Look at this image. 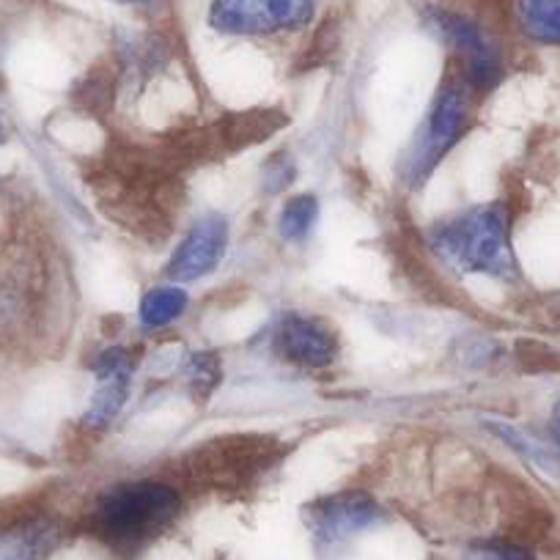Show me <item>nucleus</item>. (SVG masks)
Wrapping results in <instances>:
<instances>
[{
    "mask_svg": "<svg viewBox=\"0 0 560 560\" xmlns=\"http://www.w3.org/2000/svg\"><path fill=\"white\" fill-rule=\"evenodd\" d=\"M316 0H214L209 23L234 36H275L314 18Z\"/></svg>",
    "mask_w": 560,
    "mask_h": 560,
    "instance_id": "5",
    "label": "nucleus"
},
{
    "mask_svg": "<svg viewBox=\"0 0 560 560\" xmlns=\"http://www.w3.org/2000/svg\"><path fill=\"white\" fill-rule=\"evenodd\" d=\"M0 143H7V127H3V121H0Z\"/></svg>",
    "mask_w": 560,
    "mask_h": 560,
    "instance_id": "15",
    "label": "nucleus"
},
{
    "mask_svg": "<svg viewBox=\"0 0 560 560\" xmlns=\"http://www.w3.org/2000/svg\"><path fill=\"white\" fill-rule=\"evenodd\" d=\"M434 250L465 272L489 275L498 280H516L511 214L500 203H487L456 218L443 220L432 231Z\"/></svg>",
    "mask_w": 560,
    "mask_h": 560,
    "instance_id": "2",
    "label": "nucleus"
},
{
    "mask_svg": "<svg viewBox=\"0 0 560 560\" xmlns=\"http://www.w3.org/2000/svg\"><path fill=\"white\" fill-rule=\"evenodd\" d=\"M516 23L541 45H560V0H516Z\"/></svg>",
    "mask_w": 560,
    "mask_h": 560,
    "instance_id": "11",
    "label": "nucleus"
},
{
    "mask_svg": "<svg viewBox=\"0 0 560 560\" xmlns=\"http://www.w3.org/2000/svg\"><path fill=\"white\" fill-rule=\"evenodd\" d=\"M96 371V393L89 409L91 427H107L118 412H121L124 401L129 396V380H132V358L127 352H110L102 354L94 365Z\"/></svg>",
    "mask_w": 560,
    "mask_h": 560,
    "instance_id": "9",
    "label": "nucleus"
},
{
    "mask_svg": "<svg viewBox=\"0 0 560 560\" xmlns=\"http://www.w3.org/2000/svg\"><path fill=\"white\" fill-rule=\"evenodd\" d=\"M187 308V294L179 287H160L143 298L140 303V322L149 327V330H158V327L171 325V322L179 319Z\"/></svg>",
    "mask_w": 560,
    "mask_h": 560,
    "instance_id": "12",
    "label": "nucleus"
},
{
    "mask_svg": "<svg viewBox=\"0 0 560 560\" xmlns=\"http://www.w3.org/2000/svg\"><path fill=\"white\" fill-rule=\"evenodd\" d=\"M470 85L465 83L462 74L445 80L434 96L432 113L427 118V127L418 140V149L412 154L409 176L412 182H423L434 171V165L451 152L456 140L465 135L467 121H470Z\"/></svg>",
    "mask_w": 560,
    "mask_h": 560,
    "instance_id": "4",
    "label": "nucleus"
},
{
    "mask_svg": "<svg viewBox=\"0 0 560 560\" xmlns=\"http://www.w3.org/2000/svg\"><path fill=\"white\" fill-rule=\"evenodd\" d=\"M275 347L300 369H327L338 358V338L325 322L308 316H287L280 322Z\"/></svg>",
    "mask_w": 560,
    "mask_h": 560,
    "instance_id": "8",
    "label": "nucleus"
},
{
    "mask_svg": "<svg viewBox=\"0 0 560 560\" xmlns=\"http://www.w3.org/2000/svg\"><path fill=\"white\" fill-rule=\"evenodd\" d=\"M218 560H225V558H218Z\"/></svg>",
    "mask_w": 560,
    "mask_h": 560,
    "instance_id": "17",
    "label": "nucleus"
},
{
    "mask_svg": "<svg viewBox=\"0 0 560 560\" xmlns=\"http://www.w3.org/2000/svg\"><path fill=\"white\" fill-rule=\"evenodd\" d=\"M552 434H555V440H558V445H560V404L555 407V412H552Z\"/></svg>",
    "mask_w": 560,
    "mask_h": 560,
    "instance_id": "14",
    "label": "nucleus"
},
{
    "mask_svg": "<svg viewBox=\"0 0 560 560\" xmlns=\"http://www.w3.org/2000/svg\"><path fill=\"white\" fill-rule=\"evenodd\" d=\"M385 520V509L371 494L343 492L322 498L305 509V522L322 558H332L347 544Z\"/></svg>",
    "mask_w": 560,
    "mask_h": 560,
    "instance_id": "3",
    "label": "nucleus"
},
{
    "mask_svg": "<svg viewBox=\"0 0 560 560\" xmlns=\"http://www.w3.org/2000/svg\"><path fill=\"white\" fill-rule=\"evenodd\" d=\"M316 218H319V203L314 196H298L280 212V234L287 240L300 242L314 231Z\"/></svg>",
    "mask_w": 560,
    "mask_h": 560,
    "instance_id": "13",
    "label": "nucleus"
},
{
    "mask_svg": "<svg viewBox=\"0 0 560 560\" xmlns=\"http://www.w3.org/2000/svg\"><path fill=\"white\" fill-rule=\"evenodd\" d=\"M185 514L179 489L165 481H129L100 494L83 533L113 560H140Z\"/></svg>",
    "mask_w": 560,
    "mask_h": 560,
    "instance_id": "1",
    "label": "nucleus"
},
{
    "mask_svg": "<svg viewBox=\"0 0 560 560\" xmlns=\"http://www.w3.org/2000/svg\"><path fill=\"white\" fill-rule=\"evenodd\" d=\"M121 3H149V0H121Z\"/></svg>",
    "mask_w": 560,
    "mask_h": 560,
    "instance_id": "16",
    "label": "nucleus"
},
{
    "mask_svg": "<svg viewBox=\"0 0 560 560\" xmlns=\"http://www.w3.org/2000/svg\"><path fill=\"white\" fill-rule=\"evenodd\" d=\"M61 547V527L47 520H28L0 530V560H47Z\"/></svg>",
    "mask_w": 560,
    "mask_h": 560,
    "instance_id": "10",
    "label": "nucleus"
},
{
    "mask_svg": "<svg viewBox=\"0 0 560 560\" xmlns=\"http://www.w3.org/2000/svg\"><path fill=\"white\" fill-rule=\"evenodd\" d=\"M229 245V225L218 214L198 220L190 234L185 236L168 261V278L174 280H198L212 272L225 256Z\"/></svg>",
    "mask_w": 560,
    "mask_h": 560,
    "instance_id": "7",
    "label": "nucleus"
},
{
    "mask_svg": "<svg viewBox=\"0 0 560 560\" xmlns=\"http://www.w3.org/2000/svg\"><path fill=\"white\" fill-rule=\"evenodd\" d=\"M434 25L459 56V74L470 85V91L487 94L494 85H500L505 74L503 52L476 20L459 12H448V9H434Z\"/></svg>",
    "mask_w": 560,
    "mask_h": 560,
    "instance_id": "6",
    "label": "nucleus"
}]
</instances>
